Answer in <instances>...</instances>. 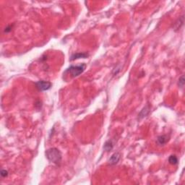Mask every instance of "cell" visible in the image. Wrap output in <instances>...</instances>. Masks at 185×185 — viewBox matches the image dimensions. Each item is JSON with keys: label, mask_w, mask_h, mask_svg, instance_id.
Here are the masks:
<instances>
[{"label": "cell", "mask_w": 185, "mask_h": 185, "mask_svg": "<svg viewBox=\"0 0 185 185\" xmlns=\"http://www.w3.org/2000/svg\"><path fill=\"white\" fill-rule=\"evenodd\" d=\"M1 176H2V177H7V176H8V171H7V170H4L2 169L1 171Z\"/></svg>", "instance_id": "obj_10"}, {"label": "cell", "mask_w": 185, "mask_h": 185, "mask_svg": "<svg viewBox=\"0 0 185 185\" xmlns=\"http://www.w3.org/2000/svg\"><path fill=\"white\" fill-rule=\"evenodd\" d=\"M12 26H8L7 27L5 28V29H4V32L5 33H9L10 32V31H12Z\"/></svg>", "instance_id": "obj_11"}, {"label": "cell", "mask_w": 185, "mask_h": 185, "mask_svg": "<svg viewBox=\"0 0 185 185\" xmlns=\"http://www.w3.org/2000/svg\"><path fill=\"white\" fill-rule=\"evenodd\" d=\"M46 157L51 163L56 165H60L62 160L61 151L56 148H51L46 151Z\"/></svg>", "instance_id": "obj_1"}, {"label": "cell", "mask_w": 185, "mask_h": 185, "mask_svg": "<svg viewBox=\"0 0 185 185\" xmlns=\"http://www.w3.org/2000/svg\"><path fill=\"white\" fill-rule=\"evenodd\" d=\"M36 88L39 91H46L49 90L52 86V83L49 81L46 80H39L35 83Z\"/></svg>", "instance_id": "obj_3"}, {"label": "cell", "mask_w": 185, "mask_h": 185, "mask_svg": "<svg viewBox=\"0 0 185 185\" xmlns=\"http://www.w3.org/2000/svg\"><path fill=\"white\" fill-rule=\"evenodd\" d=\"M114 148V144H113L112 141L111 140H108L105 143L104 146V151H106V152H109Z\"/></svg>", "instance_id": "obj_7"}, {"label": "cell", "mask_w": 185, "mask_h": 185, "mask_svg": "<svg viewBox=\"0 0 185 185\" xmlns=\"http://www.w3.org/2000/svg\"><path fill=\"white\" fill-rule=\"evenodd\" d=\"M169 162L171 165H176L178 163V158L174 155H172L169 158Z\"/></svg>", "instance_id": "obj_8"}, {"label": "cell", "mask_w": 185, "mask_h": 185, "mask_svg": "<svg viewBox=\"0 0 185 185\" xmlns=\"http://www.w3.org/2000/svg\"><path fill=\"white\" fill-rule=\"evenodd\" d=\"M121 159V155H120L119 153L116 152L114 153L112 156L110 157V158L109 159V164L110 166H114V165L117 164L119 163V161Z\"/></svg>", "instance_id": "obj_4"}, {"label": "cell", "mask_w": 185, "mask_h": 185, "mask_svg": "<svg viewBox=\"0 0 185 185\" xmlns=\"http://www.w3.org/2000/svg\"><path fill=\"white\" fill-rule=\"evenodd\" d=\"M178 85H179V86L180 88H184V75L181 76V78H179V82H178Z\"/></svg>", "instance_id": "obj_9"}, {"label": "cell", "mask_w": 185, "mask_h": 185, "mask_svg": "<svg viewBox=\"0 0 185 185\" xmlns=\"http://www.w3.org/2000/svg\"><path fill=\"white\" fill-rule=\"evenodd\" d=\"M169 140V136H168L167 135H160L157 137V143L158 146H165Z\"/></svg>", "instance_id": "obj_6"}, {"label": "cell", "mask_w": 185, "mask_h": 185, "mask_svg": "<svg viewBox=\"0 0 185 185\" xmlns=\"http://www.w3.org/2000/svg\"><path fill=\"white\" fill-rule=\"evenodd\" d=\"M86 68V64L85 63H82L81 64L76 66L71 65L66 69L65 72H64V74L68 73L69 75H70L72 78H76V77L79 76L80 75L82 74L85 71Z\"/></svg>", "instance_id": "obj_2"}, {"label": "cell", "mask_w": 185, "mask_h": 185, "mask_svg": "<svg viewBox=\"0 0 185 185\" xmlns=\"http://www.w3.org/2000/svg\"><path fill=\"white\" fill-rule=\"evenodd\" d=\"M89 54L86 52H78L76 54H73L70 56V61H74V60L79 59H86L88 57Z\"/></svg>", "instance_id": "obj_5"}]
</instances>
